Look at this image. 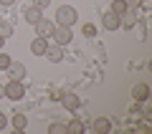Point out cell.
<instances>
[{
    "label": "cell",
    "mask_w": 152,
    "mask_h": 134,
    "mask_svg": "<svg viewBox=\"0 0 152 134\" xmlns=\"http://www.w3.org/2000/svg\"><path fill=\"white\" fill-rule=\"evenodd\" d=\"M61 94H64V91H58V89H53V91H51V99H53V101H61Z\"/></svg>",
    "instance_id": "603a6c76"
},
{
    "label": "cell",
    "mask_w": 152,
    "mask_h": 134,
    "mask_svg": "<svg viewBox=\"0 0 152 134\" xmlns=\"http://www.w3.org/2000/svg\"><path fill=\"white\" fill-rule=\"evenodd\" d=\"M41 18H43V15H41V8H36V5H33V8H26V20L31 23V25H36Z\"/></svg>",
    "instance_id": "4fadbf2b"
},
{
    "label": "cell",
    "mask_w": 152,
    "mask_h": 134,
    "mask_svg": "<svg viewBox=\"0 0 152 134\" xmlns=\"http://www.w3.org/2000/svg\"><path fill=\"white\" fill-rule=\"evenodd\" d=\"M5 127H8V117L0 111V129H5Z\"/></svg>",
    "instance_id": "cb8c5ba5"
},
{
    "label": "cell",
    "mask_w": 152,
    "mask_h": 134,
    "mask_svg": "<svg viewBox=\"0 0 152 134\" xmlns=\"http://www.w3.org/2000/svg\"><path fill=\"white\" fill-rule=\"evenodd\" d=\"M81 33H84V36H86V38H94V36H96V25H91V23H86Z\"/></svg>",
    "instance_id": "d6986e66"
},
{
    "label": "cell",
    "mask_w": 152,
    "mask_h": 134,
    "mask_svg": "<svg viewBox=\"0 0 152 134\" xmlns=\"http://www.w3.org/2000/svg\"><path fill=\"white\" fill-rule=\"evenodd\" d=\"M3 43H5V38H3V36H0V48H3Z\"/></svg>",
    "instance_id": "4316f807"
},
{
    "label": "cell",
    "mask_w": 152,
    "mask_h": 134,
    "mask_svg": "<svg viewBox=\"0 0 152 134\" xmlns=\"http://www.w3.org/2000/svg\"><path fill=\"white\" fill-rule=\"evenodd\" d=\"M5 71H8V79H10V81H20L23 76H26V66L18 63V61H10Z\"/></svg>",
    "instance_id": "277c9868"
},
{
    "label": "cell",
    "mask_w": 152,
    "mask_h": 134,
    "mask_svg": "<svg viewBox=\"0 0 152 134\" xmlns=\"http://www.w3.org/2000/svg\"><path fill=\"white\" fill-rule=\"evenodd\" d=\"M51 36H53L56 46H66V43H71V28L69 25H56Z\"/></svg>",
    "instance_id": "7a4b0ae2"
},
{
    "label": "cell",
    "mask_w": 152,
    "mask_h": 134,
    "mask_svg": "<svg viewBox=\"0 0 152 134\" xmlns=\"http://www.w3.org/2000/svg\"><path fill=\"white\" fill-rule=\"evenodd\" d=\"M91 129H94V132H99V134H107V132H112V122H109L107 117H99V119H94Z\"/></svg>",
    "instance_id": "ba28073f"
},
{
    "label": "cell",
    "mask_w": 152,
    "mask_h": 134,
    "mask_svg": "<svg viewBox=\"0 0 152 134\" xmlns=\"http://www.w3.org/2000/svg\"><path fill=\"white\" fill-rule=\"evenodd\" d=\"M61 104H64L66 109H69V111H74V109H79V96H76V94H71V91H64L61 94Z\"/></svg>",
    "instance_id": "52a82bcc"
},
{
    "label": "cell",
    "mask_w": 152,
    "mask_h": 134,
    "mask_svg": "<svg viewBox=\"0 0 152 134\" xmlns=\"http://www.w3.org/2000/svg\"><path fill=\"white\" fill-rule=\"evenodd\" d=\"M129 8H127V0H112V13H117V15H122V13H127Z\"/></svg>",
    "instance_id": "2e32d148"
},
{
    "label": "cell",
    "mask_w": 152,
    "mask_h": 134,
    "mask_svg": "<svg viewBox=\"0 0 152 134\" xmlns=\"http://www.w3.org/2000/svg\"><path fill=\"white\" fill-rule=\"evenodd\" d=\"M13 127H15L18 132H23V129L28 127V117L26 114H15V117H13Z\"/></svg>",
    "instance_id": "5bb4252c"
},
{
    "label": "cell",
    "mask_w": 152,
    "mask_h": 134,
    "mask_svg": "<svg viewBox=\"0 0 152 134\" xmlns=\"http://www.w3.org/2000/svg\"><path fill=\"white\" fill-rule=\"evenodd\" d=\"M33 5H36V8H41V10H43L46 5H51V0H33Z\"/></svg>",
    "instance_id": "44dd1931"
},
{
    "label": "cell",
    "mask_w": 152,
    "mask_h": 134,
    "mask_svg": "<svg viewBox=\"0 0 152 134\" xmlns=\"http://www.w3.org/2000/svg\"><path fill=\"white\" fill-rule=\"evenodd\" d=\"M142 5V0H127V8L129 10H134V8H140Z\"/></svg>",
    "instance_id": "7402d4cb"
},
{
    "label": "cell",
    "mask_w": 152,
    "mask_h": 134,
    "mask_svg": "<svg viewBox=\"0 0 152 134\" xmlns=\"http://www.w3.org/2000/svg\"><path fill=\"white\" fill-rule=\"evenodd\" d=\"M104 28H107V31H117V28H119V15H117V13H104Z\"/></svg>",
    "instance_id": "9c48e42d"
},
{
    "label": "cell",
    "mask_w": 152,
    "mask_h": 134,
    "mask_svg": "<svg viewBox=\"0 0 152 134\" xmlns=\"http://www.w3.org/2000/svg\"><path fill=\"white\" fill-rule=\"evenodd\" d=\"M23 94H26V89H23L20 81H10V84L5 86V96L10 99V101H18V99H23Z\"/></svg>",
    "instance_id": "3957f363"
},
{
    "label": "cell",
    "mask_w": 152,
    "mask_h": 134,
    "mask_svg": "<svg viewBox=\"0 0 152 134\" xmlns=\"http://www.w3.org/2000/svg\"><path fill=\"white\" fill-rule=\"evenodd\" d=\"M48 132L51 134H69V129H66V124H61V122H53L48 127Z\"/></svg>",
    "instance_id": "e0dca14e"
},
{
    "label": "cell",
    "mask_w": 152,
    "mask_h": 134,
    "mask_svg": "<svg viewBox=\"0 0 152 134\" xmlns=\"http://www.w3.org/2000/svg\"><path fill=\"white\" fill-rule=\"evenodd\" d=\"M53 23H51V20H43V18H41V20H38L36 23V33H38V36H41V38H51V33H53Z\"/></svg>",
    "instance_id": "8992f818"
},
{
    "label": "cell",
    "mask_w": 152,
    "mask_h": 134,
    "mask_svg": "<svg viewBox=\"0 0 152 134\" xmlns=\"http://www.w3.org/2000/svg\"><path fill=\"white\" fill-rule=\"evenodd\" d=\"M119 25H124V28H129V31H132V25H137V15H134V10L122 13V15H119Z\"/></svg>",
    "instance_id": "30bf717a"
},
{
    "label": "cell",
    "mask_w": 152,
    "mask_h": 134,
    "mask_svg": "<svg viewBox=\"0 0 152 134\" xmlns=\"http://www.w3.org/2000/svg\"><path fill=\"white\" fill-rule=\"evenodd\" d=\"M46 56H48V61H51V63H58V61L64 58V48H61V46H48Z\"/></svg>",
    "instance_id": "7c38bea8"
},
{
    "label": "cell",
    "mask_w": 152,
    "mask_h": 134,
    "mask_svg": "<svg viewBox=\"0 0 152 134\" xmlns=\"http://www.w3.org/2000/svg\"><path fill=\"white\" fill-rule=\"evenodd\" d=\"M15 0H0V5H13Z\"/></svg>",
    "instance_id": "d4e9b609"
},
{
    "label": "cell",
    "mask_w": 152,
    "mask_h": 134,
    "mask_svg": "<svg viewBox=\"0 0 152 134\" xmlns=\"http://www.w3.org/2000/svg\"><path fill=\"white\" fill-rule=\"evenodd\" d=\"M5 96V86H0V99Z\"/></svg>",
    "instance_id": "484cf974"
},
{
    "label": "cell",
    "mask_w": 152,
    "mask_h": 134,
    "mask_svg": "<svg viewBox=\"0 0 152 134\" xmlns=\"http://www.w3.org/2000/svg\"><path fill=\"white\" fill-rule=\"evenodd\" d=\"M8 63H10V56H8V53H0V71H5Z\"/></svg>",
    "instance_id": "ffe728a7"
},
{
    "label": "cell",
    "mask_w": 152,
    "mask_h": 134,
    "mask_svg": "<svg viewBox=\"0 0 152 134\" xmlns=\"http://www.w3.org/2000/svg\"><path fill=\"white\" fill-rule=\"evenodd\" d=\"M76 18H79V13H76V8L71 5H61L58 10H56V25H74Z\"/></svg>",
    "instance_id": "6da1fadb"
},
{
    "label": "cell",
    "mask_w": 152,
    "mask_h": 134,
    "mask_svg": "<svg viewBox=\"0 0 152 134\" xmlns=\"http://www.w3.org/2000/svg\"><path fill=\"white\" fill-rule=\"evenodd\" d=\"M46 51H48V38H41V36H38L36 41L31 43V53L33 56H46Z\"/></svg>",
    "instance_id": "5b68a950"
},
{
    "label": "cell",
    "mask_w": 152,
    "mask_h": 134,
    "mask_svg": "<svg viewBox=\"0 0 152 134\" xmlns=\"http://www.w3.org/2000/svg\"><path fill=\"white\" fill-rule=\"evenodd\" d=\"M132 96H134L137 101H145V99L150 96V86L147 84H137L134 89H132Z\"/></svg>",
    "instance_id": "8fae6325"
},
{
    "label": "cell",
    "mask_w": 152,
    "mask_h": 134,
    "mask_svg": "<svg viewBox=\"0 0 152 134\" xmlns=\"http://www.w3.org/2000/svg\"><path fill=\"white\" fill-rule=\"evenodd\" d=\"M66 129H69V134H81V132H84V122H79V119H71V122L66 124Z\"/></svg>",
    "instance_id": "9a60e30c"
},
{
    "label": "cell",
    "mask_w": 152,
    "mask_h": 134,
    "mask_svg": "<svg viewBox=\"0 0 152 134\" xmlns=\"http://www.w3.org/2000/svg\"><path fill=\"white\" fill-rule=\"evenodd\" d=\"M10 33H13L10 23H0V36H3V38H10Z\"/></svg>",
    "instance_id": "ac0fdd59"
}]
</instances>
